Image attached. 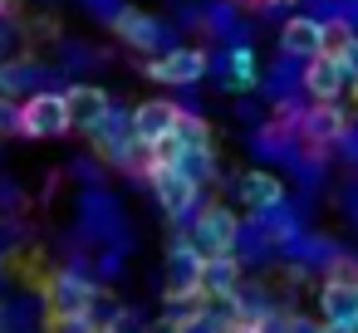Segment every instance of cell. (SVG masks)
Masks as SVG:
<instances>
[{"mask_svg":"<svg viewBox=\"0 0 358 333\" xmlns=\"http://www.w3.org/2000/svg\"><path fill=\"white\" fill-rule=\"evenodd\" d=\"M236 196H241L250 211H275V206L285 201V182H280L275 172H265V167H250V172L236 177Z\"/></svg>","mask_w":358,"mask_h":333,"instance_id":"obj_11","label":"cell"},{"mask_svg":"<svg viewBox=\"0 0 358 333\" xmlns=\"http://www.w3.org/2000/svg\"><path fill=\"white\" fill-rule=\"evenodd\" d=\"M10 6H15V0H0V15H6V10H10Z\"/></svg>","mask_w":358,"mask_h":333,"instance_id":"obj_24","label":"cell"},{"mask_svg":"<svg viewBox=\"0 0 358 333\" xmlns=\"http://www.w3.org/2000/svg\"><path fill=\"white\" fill-rule=\"evenodd\" d=\"M64 103H69V123L84 128V133L103 128L108 113H113V98H108L99 84H74V89H64Z\"/></svg>","mask_w":358,"mask_h":333,"instance_id":"obj_8","label":"cell"},{"mask_svg":"<svg viewBox=\"0 0 358 333\" xmlns=\"http://www.w3.org/2000/svg\"><path fill=\"white\" fill-rule=\"evenodd\" d=\"M50 333H99L94 313H79V318H50Z\"/></svg>","mask_w":358,"mask_h":333,"instance_id":"obj_19","label":"cell"},{"mask_svg":"<svg viewBox=\"0 0 358 333\" xmlns=\"http://www.w3.org/2000/svg\"><path fill=\"white\" fill-rule=\"evenodd\" d=\"M343 128H348V123H343L338 103H314V108L304 113V138H309V142H319V147H324V142H338V138H343Z\"/></svg>","mask_w":358,"mask_h":333,"instance_id":"obj_15","label":"cell"},{"mask_svg":"<svg viewBox=\"0 0 358 333\" xmlns=\"http://www.w3.org/2000/svg\"><path fill=\"white\" fill-rule=\"evenodd\" d=\"M167 274H172V299L182 294H201V250L192 240H177L167 250Z\"/></svg>","mask_w":358,"mask_h":333,"instance_id":"obj_12","label":"cell"},{"mask_svg":"<svg viewBox=\"0 0 358 333\" xmlns=\"http://www.w3.org/2000/svg\"><path fill=\"white\" fill-rule=\"evenodd\" d=\"M221 333H265V328H260V323H250V318H236V323H226Z\"/></svg>","mask_w":358,"mask_h":333,"instance_id":"obj_22","label":"cell"},{"mask_svg":"<svg viewBox=\"0 0 358 333\" xmlns=\"http://www.w3.org/2000/svg\"><path fill=\"white\" fill-rule=\"evenodd\" d=\"M236 284H241V265L231 255L201 260V299H226V294H236Z\"/></svg>","mask_w":358,"mask_h":333,"instance_id":"obj_14","label":"cell"},{"mask_svg":"<svg viewBox=\"0 0 358 333\" xmlns=\"http://www.w3.org/2000/svg\"><path fill=\"white\" fill-rule=\"evenodd\" d=\"M319 313H324V323H358V279H348V274H338V279H324V289H319Z\"/></svg>","mask_w":358,"mask_h":333,"instance_id":"obj_10","label":"cell"},{"mask_svg":"<svg viewBox=\"0 0 358 333\" xmlns=\"http://www.w3.org/2000/svg\"><path fill=\"white\" fill-rule=\"evenodd\" d=\"M177 333H221V323H216L211 313H187V318L177 323Z\"/></svg>","mask_w":358,"mask_h":333,"instance_id":"obj_20","label":"cell"},{"mask_svg":"<svg viewBox=\"0 0 358 333\" xmlns=\"http://www.w3.org/2000/svg\"><path fill=\"white\" fill-rule=\"evenodd\" d=\"M265 6H289V0H265Z\"/></svg>","mask_w":358,"mask_h":333,"instance_id":"obj_25","label":"cell"},{"mask_svg":"<svg viewBox=\"0 0 358 333\" xmlns=\"http://www.w3.org/2000/svg\"><path fill=\"white\" fill-rule=\"evenodd\" d=\"M177 142L187 147V152H206V142H211V123L201 118V113H177Z\"/></svg>","mask_w":358,"mask_h":333,"instance_id":"obj_16","label":"cell"},{"mask_svg":"<svg viewBox=\"0 0 358 333\" xmlns=\"http://www.w3.org/2000/svg\"><path fill=\"white\" fill-rule=\"evenodd\" d=\"M343 69H348V84H358V35H353V45L343 50Z\"/></svg>","mask_w":358,"mask_h":333,"instance_id":"obj_21","label":"cell"},{"mask_svg":"<svg viewBox=\"0 0 358 333\" xmlns=\"http://www.w3.org/2000/svg\"><path fill=\"white\" fill-rule=\"evenodd\" d=\"M45 309H50V318H79L94 309V284L79 274H55L45 284Z\"/></svg>","mask_w":358,"mask_h":333,"instance_id":"obj_4","label":"cell"},{"mask_svg":"<svg viewBox=\"0 0 358 333\" xmlns=\"http://www.w3.org/2000/svg\"><path fill=\"white\" fill-rule=\"evenodd\" d=\"M172 333H177V328H172Z\"/></svg>","mask_w":358,"mask_h":333,"instance_id":"obj_27","label":"cell"},{"mask_svg":"<svg viewBox=\"0 0 358 333\" xmlns=\"http://www.w3.org/2000/svg\"><path fill=\"white\" fill-rule=\"evenodd\" d=\"M206 50L201 45H177V50H167V54H157L152 64H148V79H157V84H177V89H192V84H201V74H206Z\"/></svg>","mask_w":358,"mask_h":333,"instance_id":"obj_3","label":"cell"},{"mask_svg":"<svg viewBox=\"0 0 358 333\" xmlns=\"http://www.w3.org/2000/svg\"><path fill=\"white\" fill-rule=\"evenodd\" d=\"M231 74H236V89H250L255 84V54L250 50H236L231 54Z\"/></svg>","mask_w":358,"mask_h":333,"instance_id":"obj_18","label":"cell"},{"mask_svg":"<svg viewBox=\"0 0 358 333\" xmlns=\"http://www.w3.org/2000/svg\"><path fill=\"white\" fill-rule=\"evenodd\" d=\"M343 89H348V69H343V59H334V54H314V59L304 64V94H309L314 103H338Z\"/></svg>","mask_w":358,"mask_h":333,"instance_id":"obj_7","label":"cell"},{"mask_svg":"<svg viewBox=\"0 0 358 333\" xmlns=\"http://www.w3.org/2000/svg\"><path fill=\"white\" fill-rule=\"evenodd\" d=\"M99 333H118V328H99Z\"/></svg>","mask_w":358,"mask_h":333,"instance_id":"obj_26","label":"cell"},{"mask_svg":"<svg viewBox=\"0 0 358 333\" xmlns=\"http://www.w3.org/2000/svg\"><path fill=\"white\" fill-rule=\"evenodd\" d=\"M113 35H118L128 50H138V54L162 50V20L148 15V10H138V6H123V10L113 15Z\"/></svg>","mask_w":358,"mask_h":333,"instance_id":"obj_6","label":"cell"},{"mask_svg":"<svg viewBox=\"0 0 358 333\" xmlns=\"http://www.w3.org/2000/svg\"><path fill=\"white\" fill-rule=\"evenodd\" d=\"M319 40H324V30H319V20H309V15H289V20L280 25V50L294 54V59H314V54H319Z\"/></svg>","mask_w":358,"mask_h":333,"instance_id":"obj_13","label":"cell"},{"mask_svg":"<svg viewBox=\"0 0 358 333\" xmlns=\"http://www.w3.org/2000/svg\"><path fill=\"white\" fill-rule=\"evenodd\" d=\"M319 30H324V40H319V54H334V59H343V50L353 45V30H348V20H319Z\"/></svg>","mask_w":358,"mask_h":333,"instance_id":"obj_17","label":"cell"},{"mask_svg":"<svg viewBox=\"0 0 358 333\" xmlns=\"http://www.w3.org/2000/svg\"><path fill=\"white\" fill-rule=\"evenodd\" d=\"M319 333H358V328H348V323H324Z\"/></svg>","mask_w":358,"mask_h":333,"instance_id":"obj_23","label":"cell"},{"mask_svg":"<svg viewBox=\"0 0 358 333\" xmlns=\"http://www.w3.org/2000/svg\"><path fill=\"white\" fill-rule=\"evenodd\" d=\"M152 191H157V206H162L167 216H187V211L196 206L201 182H196L192 172H182V167H157V172H152Z\"/></svg>","mask_w":358,"mask_h":333,"instance_id":"obj_5","label":"cell"},{"mask_svg":"<svg viewBox=\"0 0 358 333\" xmlns=\"http://www.w3.org/2000/svg\"><path fill=\"white\" fill-rule=\"evenodd\" d=\"M241 240V221L231 206H201L196 225H192V245L201 250V260L211 255H231V245Z\"/></svg>","mask_w":358,"mask_h":333,"instance_id":"obj_1","label":"cell"},{"mask_svg":"<svg viewBox=\"0 0 358 333\" xmlns=\"http://www.w3.org/2000/svg\"><path fill=\"white\" fill-rule=\"evenodd\" d=\"M177 103H167V98H148V103H138L133 108V138H138V147H152V142H162V138H172L177 133Z\"/></svg>","mask_w":358,"mask_h":333,"instance_id":"obj_9","label":"cell"},{"mask_svg":"<svg viewBox=\"0 0 358 333\" xmlns=\"http://www.w3.org/2000/svg\"><path fill=\"white\" fill-rule=\"evenodd\" d=\"M74 123H69V103L64 94H35L20 103V133L25 138H64Z\"/></svg>","mask_w":358,"mask_h":333,"instance_id":"obj_2","label":"cell"}]
</instances>
